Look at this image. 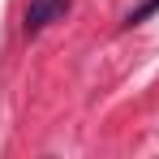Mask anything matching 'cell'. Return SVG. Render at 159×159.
I'll return each instance as SVG.
<instances>
[{
	"instance_id": "6da1fadb",
	"label": "cell",
	"mask_w": 159,
	"mask_h": 159,
	"mask_svg": "<svg viewBox=\"0 0 159 159\" xmlns=\"http://www.w3.org/2000/svg\"><path fill=\"white\" fill-rule=\"evenodd\" d=\"M73 9V0H30L22 13V30L26 34H43L52 22H65V13Z\"/></svg>"
},
{
	"instance_id": "7a4b0ae2",
	"label": "cell",
	"mask_w": 159,
	"mask_h": 159,
	"mask_svg": "<svg viewBox=\"0 0 159 159\" xmlns=\"http://www.w3.org/2000/svg\"><path fill=\"white\" fill-rule=\"evenodd\" d=\"M155 13H159V0H142V4H133L129 13L120 17V26H142V22L155 17Z\"/></svg>"
}]
</instances>
